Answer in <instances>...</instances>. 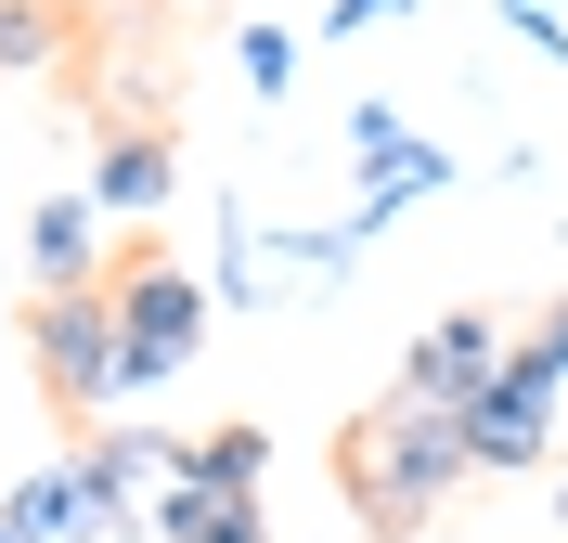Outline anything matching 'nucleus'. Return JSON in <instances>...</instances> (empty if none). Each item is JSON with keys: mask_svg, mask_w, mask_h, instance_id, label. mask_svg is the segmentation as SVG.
<instances>
[{"mask_svg": "<svg viewBox=\"0 0 568 543\" xmlns=\"http://www.w3.org/2000/svg\"><path fill=\"white\" fill-rule=\"evenodd\" d=\"M465 414H426V401H362L349 428H336V492H349L362 543H426V517L465 492Z\"/></svg>", "mask_w": 568, "mask_h": 543, "instance_id": "f257e3e1", "label": "nucleus"}, {"mask_svg": "<svg viewBox=\"0 0 568 543\" xmlns=\"http://www.w3.org/2000/svg\"><path fill=\"white\" fill-rule=\"evenodd\" d=\"M104 298H116V401H142V389H169L181 362L207 350V272H181V259H116L104 272Z\"/></svg>", "mask_w": 568, "mask_h": 543, "instance_id": "f03ea898", "label": "nucleus"}, {"mask_svg": "<svg viewBox=\"0 0 568 543\" xmlns=\"http://www.w3.org/2000/svg\"><path fill=\"white\" fill-rule=\"evenodd\" d=\"M27 362L52 389V414H116V298L104 285L27 298Z\"/></svg>", "mask_w": 568, "mask_h": 543, "instance_id": "7ed1b4c3", "label": "nucleus"}, {"mask_svg": "<svg viewBox=\"0 0 568 543\" xmlns=\"http://www.w3.org/2000/svg\"><path fill=\"white\" fill-rule=\"evenodd\" d=\"M556 389H568L556 362H530V350H517V362L491 375V389L465 401V466H478V479H517V466H542V453H556Z\"/></svg>", "mask_w": 568, "mask_h": 543, "instance_id": "20e7f679", "label": "nucleus"}, {"mask_svg": "<svg viewBox=\"0 0 568 543\" xmlns=\"http://www.w3.org/2000/svg\"><path fill=\"white\" fill-rule=\"evenodd\" d=\"M504 362H517V336H504L491 311L465 298V311H439V324H426L414 350H400V401H426V414H465V401L491 389Z\"/></svg>", "mask_w": 568, "mask_h": 543, "instance_id": "39448f33", "label": "nucleus"}, {"mask_svg": "<svg viewBox=\"0 0 568 543\" xmlns=\"http://www.w3.org/2000/svg\"><path fill=\"white\" fill-rule=\"evenodd\" d=\"M0 531H13V543H91V531H130V517L91 492V466H78V453H52V466H27V479H13Z\"/></svg>", "mask_w": 568, "mask_h": 543, "instance_id": "423d86ee", "label": "nucleus"}, {"mask_svg": "<svg viewBox=\"0 0 568 543\" xmlns=\"http://www.w3.org/2000/svg\"><path fill=\"white\" fill-rule=\"evenodd\" d=\"M104 233H116V220L91 208V181H78V194H39V208H27V272H39V298H52V285H104V272H116Z\"/></svg>", "mask_w": 568, "mask_h": 543, "instance_id": "0eeeda50", "label": "nucleus"}, {"mask_svg": "<svg viewBox=\"0 0 568 543\" xmlns=\"http://www.w3.org/2000/svg\"><path fill=\"white\" fill-rule=\"evenodd\" d=\"M181 194V143L169 130H104V143H91V208L104 220H155Z\"/></svg>", "mask_w": 568, "mask_h": 543, "instance_id": "6e6552de", "label": "nucleus"}, {"mask_svg": "<svg viewBox=\"0 0 568 543\" xmlns=\"http://www.w3.org/2000/svg\"><path fill=\"white\" fill-rule=\"evenodd\" d=\"M439 181H453V155H439V143H400V155H375V169H362V194H349V220H336V247L362 259V233H388V220L414 208V194H439Z\"/></svg>", "mask_w": 568, "mask_h": 543, "instance_id": "1a4fd4ad", "label": "nucleus"}, {"mask_svg": "<svg viewBox=\"0 0 568 543\" xmlns=\"http://www.w3.org/2000/svg\"><path fill=\"white\" fill-rule=\"evenodd\" d=\"M155 543H284L258 517V492H207V479H169L155 492Z\"/></svg>", "mask_w": 568, "mask_h": 543, "instance_id": "9d476101", "label": "nucleus"}, {"mask_svg": "<svg viewBox=\"0 0 568 543\" xmlns=\"http://www.w3.org/2000/svg\"><path fill=\"white\" fill-rule=\"evenodd\" d=\"M78 466H91V492L130 517V492H169V479H181V440H169V428H104Z\"/></svg>", "mask_w": 568, "mask_h": 543, "instance_id": "9b49d317", "label": "nucleus"}, {"mask_svg": "<svg viewBox=\"0 0 568 543\" xmlns=\"http://www.w3.org/2000/svg\"><path fill=\"white\" fill-rule=\"evenodd\" d=\"M181 479H207V492H272V428H207V440H181Z\"/></svg>", "mask_w": 568, "mask_h": 543, "instance_id": "f8f14e48", "label": "nucleus"}, {"mask_svg": "<svg viewBox=\"0 0 568 543\" xmlns=\"http://www.w3.org/2000/svg\"><path fill=\"white\" fill-rule=\"evenodd\" d=\"M65 52H78L65 0H0V78H52Z\"/></svg>", "mask_w": 568, "mask_h": 543, "instance_id": "ddd939ff", "label": "nucleus"}, {"mask_svg": "<svg viewBox=\"0 0 568 543\" xmlns=\"http://www.w3.org/2000/svg\"><path fill=\"white\" fill-rule=\"evenodd\" d=\"M207 298L220 311H258V220L220 208V259H207Z\"/></svg>", "mask_w": 568, "mask_h": 543, "instance_id": "4468645a", "label": "nucleus"}, {"mask_svg": "<svg viewBox=\"0 0 568 543\" xmlns=\"http://www.w3.org/2000/svg\"><path fill=\"white\" fill-rule=\"evenodd\" d=\"M233 66H246V91L272 104L284 78H297V27H246V39H233Z\"/></svg>", "mask_w": 568, "mask_h": 543, "instance_id": "2eb2a0df", "label": "nucleus"}, {"mask_svg": "<svg viewBox=\"0 0 568 543\" xmlns=\"http://www.w3.org/2000/svg\"><path fill=\"white\" fill-rule=\"evenodd\" d=\"M400 143H414V130H400V104H375V91H362V104H349V155L375 169V155H400Z\"/></svg>", "mask_w": 568, "mask_h": 543, "instance_id": "dca6fc26", "label": "nucleus"}, {"mask_svg": "<svg viewBox=\"0 0 568 543\" xmlns=\"http://www.w3.org/2000/svg\"><path fill=\"white\" fill-rule=\"evenodd\" d=\"M414 0H323V39H362V27H400Z\"/></svg>", "mask_w": 568, "mask_h": 543, "instance_id": "f3484780", "label": "nucleus"}, {"mask_svg": "<svg viewBox=\"0 0 568 543\" xmlns=\"http://www.w3.org/2000/svg\"><path fill=\"white\" fill-rule=\"evenodd\" d=\"M517 350H530V362H556V375H568V298H556V311H542L530 336H517Z\"/></svg>", "mask_w": 568, "mask_h": 543, "instance_id": "a211bd4d", "label": "nucleus"}, {"mask_svg": "<svg viewBox=\"0 0 568 543\" xmlns=\"http://www.w3.org/2000/svg\"><path fill=\"white\" fill-rule=\"evenodd\" d=\"M504 13H568V0H504Z\"/></svg>", "mask_w": 568, "mask_h": 543, "instance_id": "6ab92c4d", "label": "nucleus"}, {"mask_svg": "<svg viewBox=\"0 0 568 543\" xmlns=\"http://www.w3.org/2000/svg\"><path fill=\"white\" fill-rule=\"evenodd\" d=\"M116 13H155V0H116Z\"/></svg>", "mask_w": 568, "mask_h": 543, "instance_id": "aec40b11", "label": "nucleus"}, {"mask_svg": "<svg viewBox=\"0 0 568 543\" xmlns=\"http://www.w3.org/2000/svg\"><path fill=\"white\" fill-rule=\"evenodd\" d=\"M556 517H568V479H556Z\"/></svg>", "mask_w": 568, "mask_h": 543, "instance_id": "412c9836", "label": "nucleus"}, {"mask_svg": "<svg viewBox=\"0 0 568 543\" xmlns=\"http://www.w3.org/2000/svg\"><path fill=\"white\" fill-rule=\"evenodd\" d=\"M0 543H13V531H0Z\"/></svg>", "mask_w": 568, "mask_h": 543, "instance_id": "4be33fe9", "label": "nucleus"}]
</instances>
